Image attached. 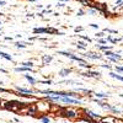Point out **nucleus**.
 I'll return each instance as SVG.
<instances>
[{
    "label": "nucleus",
    "instance_id": "nucleus-18",
    "mask_svg": "<svg viewBox=\"0 0 123 123\" xmlns=\"http://www.w3.org/2000/svg\"><path fill=\"white\" fill-rule=\"evenodd\" d=\"M0 57H3V58H5L6 60H10V62L12 60V57L7 53H5V52H0Z\"/></svg>",
    "mask_w": 123,
    "mask_h": 123
},
{
    "label": "nucleus",
    "instance_id": "nucleus-36",
    "mask_svg": "<svg viewBox=\"0 0 123 123\" xmlns=\"http://www.w3.org/2000/svg\"><path fill=\"white\" fill-rule=\"evenodd\" d=\"M117 3H121V4H122V3H123V0H117Z\"/></svg>",
    "mask_w": 123,
    "mask_h": 123
},
{
    "label": "nucleus",
    "instance_id": "nucleus-2",
    "mask_svg": "<svg viewBox=\"0 0 123 123\" xmlns=\"http://www.w3.org/2000/svg\"><path fill=\"white\" fill-rule=\"evenodd\" d=\"M98 123H123V121L113 116H106V117H102Z\"/></svg>",
    "mask_w": 123,
    "mask_h": 123
},
{
    "label": "nucleus",
    "instance_id": "nucleus-29",
    "mask_svg": "<svg viewBox=\"0 0 123 123\" xmlns=\"http://www.w3.org/2000/svg\"><path fill=\"white\" fill-rule=\"evenodd\" d=\"M107 42V39H104V38H100L98 39V44H105Z\"/></svg>",
    "mask_w": 123,
    "mask_h": 123
},
{
    "label": "nucleus",
    "instance_id": "nucleus-23",
    "mask_svg": "<svg viewBox=\"0 0 123 123\" xmlns=\"http://www.w3.org/2000/svg\"><path fill=\"white\" fill-rule=\"evenodd\" d=\"M39 119L42 123H50V119L48 117H39Z\"/></svg>",
    "mask_w": 123,
    "mask_h": 123
},
{
    "label": "nucleus",
    "instance_id": "nucleus-10",
    "mask_svg": "<svg viewBox=\"0 0 123 123\" xmlns=\"http://www.w3.org/2000/svg\"><path fill=\"white\" fill-rule=\"evenodd\" d=\"M84 55H85V57H87V58H90V59H94V60H96V59H100V58H101V55H100V54H96V53H94V52H87V53H85Z\"/></svg>",
    "mask_w": 123,
    "mask_h": 123
},
{
    "label": "nucleus",
    "instance_id": "nucleus-1",
    "mask_svg": "<svg viewBox=\"0 0 123 123\" xmlns=\"http://www.w3.org/2000/svg\"><path fill=\"white\" fill-rule=\"evenodd\" d=\"M59 116L73 119V118H78L79 113H78L75 110H73V108H60V111H59Z\"/></svg>",
    "mask_w": 123,
    "mask_h": 123
},
{
    "label": "nucleus",
    "instance_id": "nucleus-20",
    "mask_svg": "<svg viewBox=\"0 0 123 123\" xmlns=\"http://www.w3.org/2000/svg\"><path fill=\"white\" fill-rule=\"evenodd\" d=\"M58 54H62V55H64V57H69V58H70L73 53H70V52H65V50H59Z\"/></svg>",
    "mask_w": 123,
    "mask_h": 123
},
{
    "label": "nucleus",
    "instance_id": "nucleus-34",
    "mask_svg": "<svg viewBox=\"0 0 123 123\" xmlns=\"http://www.w3.org/2000/svg\"><path fill=\"white\" fill-rule=\"evenodd\" d=\"M83 39H84V41H86V42H91V39H90L89 37H84V36H83Z\"/></svg>",
    "mask_w": 123,
    "mask_h": 123
},
{
    "label": "nucleus",
    "instance_id": "nucleus-19",
    "mask_svg": "<svg viewBox=\"0 0 123 123\" xmlns=\"http://www.w3.org/2000/svg\"><path fill=\"white\" fill-rule=\"evenodd\" d=\"M22 67H27V68H33L35 64L32 63V62H24V63H21Z\"/></svg>",
    "mask_w": 123,
    "mask_h": 123
},
{
    "label": "nucleus",
    "instance_id": "nucleus-12",
    "mask_svg": "<svg viewBox=\"0 0 123 123\" xmlns=\"http://www.w3.org/2000/svg\"><path fill=\"white\" fill-rule=\"evenodd\" d=\"M15 71H16V73H21V71H25V73H27V71H32V68H27V67H17V68H15Z\"/></svg>",
    "mask_w": 123,
    "mask_h": 123
},
{
    "label": "nucleus",
    "instance_id": "nucleus-16",
    "mask_svg": "<svg viewBox=\"0 0 123 123\" xmlns=\"http://www.w3.org/2000/svg\"><path fill=\"white\" fill-rule=\"evenodd\" d=\"M33 32H35V33H48L49 30H48V28H35Z\"/></svg>",
    "mask_w": 123,
    "mask_h": 123
},
{
    "label": "nucleus",
    "instance_id": "nucleus-21",
    "mask_svg": "<svg viewBox=\"0 0 123 123\" xmlns=\"http://www.w3.org/2000/svg\"><path fill=\"white\" fill-rule=\"evenodd\" d=\"M97 47H98L100 50H105V52H107V50L111 49V46H98V44H97Z\"/></svg>",
    "mask_w": 123,
    "mask_h": 123
},
{
    "label": "nucleus",
    "instance_id": "nucleus-7",
    "mask_svg": "<svg viewBox=\"0 0 123 123\" xmlns=\"http://www.w3.org/2000/svg\"><path fill=\"white\" fill-rule=\"evenodd\" d=\"M105 55H106V57H110V58H115V59H117V60H121V59H122V57H121L119 53H113V52H111V50H107V52H105Z\"/></svg>",
    "mask_w": 123,
    "mask_h": 123
},
{
    "label": "nucleus",
    "instance_id": "nucleus-5",
    "mask_svg": "<svg viewBox=\"0 0 123 123\" xmlns=\"http://www.w3.org/2000/svg\"><path fill=\"white\" fill-rule=\"evenodd\" d=\"M81 75L83 76H87V78H100L101 74L98 73V71H86V73H81Z\"/></svg>",
    "mask_w": 123,
    "mask_h": 123
},
{
    "label": "nucleus",
    "instance_id": "nucleus-3",
    "mask_svg": "<svg viewBox=\"0 0 123 123\" xmlns=\"http://www.w3.org/2000/svg\"><path fill=\"white\" fill-rule=\"evenodd\" d=\"M21 104H22V102H18V101H11V102H6V104H5L4 106H5V108H7V110L16 111L17 108L21 107Z\"/></svg>",
    "mask_w": 123,
    "mask_h": 123
},
{
    "label": "nucleus",
    "instance_id": "nucleus-8",
    "mask_svg": "<svg viewBox=\"0 0 123 123\" xmlns=\"http://www.w3.org/2000/svg\"><path fill=\"white\" fill-rule=\"evenodd\" d=\"M85 112H86V116H87V117H90V118H92V119H101V118H102L100 115L95 113V112H92V111H89V110H86Z\"/></svg>",
    "mask_w": 123,
    "mask_h": 123
},
{
    "label": "nucleus",
    "instance_id": "nucleus-26",
    "mask_svg": "<svg viewBox=\"0 0 123 123\" xmlns=\"http://www.w3.org/2000/svg\"><path fill=\"white\" fill-rule=\"evenodd\" d=\"M107 41H110L111 43H117V42H118V39H116V38H112V37H110V36H108Z\"/></svg>",
    "mask_w": 123,
    "mask_h": 123
},
{
    "label": "nucleus",
    "instance_id": "nucleus-37",
    "mask_svg": "<svg viewBox=\"0 0 123 123\" xmlns=\"http://www.w3.org/2000/svg\"><path fill=\"white\" fill-rule=\"evenodd\" d=\"M67 123H69V122H67Z\"/></svg>",
    "mask_w": 123,
    "mask_h": 123
},
{
    "label": "nucleus",
    "instance_id": "nucleus-14",
    "mask_svg": "<svg viewBox=\"0 0 123 123\" xmlns=\"http://www.w3.org/2000/svg\"><path fill=\"white\" fill-rule=\"evenodd\" d=\"M110 76H112V78H115V79H117V80H119V81H123V75H119V74H116V73H113V71H110Z\"/></svg>",
    "mask_w": 123,
    "mask_h": 123
},
{
    "label": "nucleus",
    "instance_id": "nucleus-6",
    "mask_svg": "<svg viewBox=\"0 0 123 123\" xmlns=\"http://www.w3.org/2000/svg\"><path fill=\"white\" fill-rule=\"evenodd\" d=\"M17 92H21V94H26V95H32L33 91L30 90V89H26V87H20V86H16L15 87Z\"/></svg>",
    "mask_w": 123,
    "mask_h": 123
},
{
    "label": "nucleus",
    "instance_id": "nucleus-33",
    "mask_svg": "<svg viewBox=\"0 0 123 123\" xmlns=\"http://www.w3.org/2000/svg\"><path fill=\"white\" fill-rule=\"evenodd\" d=\"M104 35H105V33H104V32H98V33H97V35H96V37H97V38H98V37H100V38H101V37H102V36H104Z\"/></svg>",
    "mask_w": 123,
    "mask_h": 123
},
{
    "label": "nucleus",
    "instance_id": "nucleus-15",
    "mask_svg": "<svg viewBox=\"0 0 123 123\" xmlns=\"http://www.w3.org/2000/svg\"><path fill=\"white\" fill-rule=\"evenodd\" d=\"M25 78H26V80L28 81V83H30L31 85H35V84H36V79H35V78H32L31 75H28V74H25Z\"/></svg>",
    "mask_w": 123,
    "mask_h": 123
},
{
    "label": "nucleus",
    "instance_id": "nucleus-31",
    "mask_svg": "<svg viewBox=\"0 0 123 123\" xmlns=\"http://www.w3.org/2000/svg\"><path fill=\"white\" fill-rule=\"evenodd\" d=\"M116 70L118 73H123V67H116Z\"/></svg>",
    "mask_w": 123,
    "mask_h": 123
},
{
    "label": "nucleus",
    "instance_id": "nucleus-13",
    "mask_svg": "<svg viewBox=\"0 0 123 123\" xmlns=\"http://www.w3.org/2000/svg\"><path fill=\"white\" fill-rule=\"evenodd\" d=\"M70 59L71 60H75V62H78V63H80V64H83V63H86V62L81 58V57H78V55H74V54H71V57H70Z\"/></svg>",
    "mask_w": 123,
    "mask_h": 123
},
{
    "label": "nucleus",
    "instance_id": "nucleus-9",
    "mask_svg": "<svg viewBox=\"0 0 123 123\" xmlns=\"http://www.w3.org/2000/svg\"><path fill=\"white\" fill-rule=\"evenodd\" d=\"M52 59H53V57H52V55H49V54H44V55H42V64H43V65L49 64L50 62H52Z\"/></svg>",
    "mask_w": 123,
    "mask_h": 123
},
{
    "label": "nucleus",
    "instance_id": "nucleus-28",
    "mask_svg": "<svg viewBox=\"0 0 123 123\" xmlns=\"http://www.w3.org/2000/svg\"><path fill=\"white\" fill-rule=\"evenodd\" d=\"M94 101L96 102L98 106H102V105H104V101H101V100H98V98H94Z\"/></svg>",
    "mask_w": 123,
    "mask_h": 123
},
{
    "label": "nucleus",
    "instance_id": "nucleus-25",
    "mask_svg": "<svg viewBox=\"0 0 123 123\" xmlns=\"http://www.w3.org/2000/svg\"><path fill=\"white\" fill-rule=\"evenodd\" d=\"M15 44H16V47H18V48H25V47H26V44L22 43V42H16Z\"/></svg>",
    "mask_w": 123,
    "mask_h": 123
},
{
    "label": "nucleus",
    "instance_id": "nucleus-30",
    "mask_svg": "<svg viewBox=\"0 0 123 123\" xmlns=\"http://www.w3.org/2000/svg\"><path fill=\"white\" fill-rule=\"evenodd\" d=\"M105 31H106V32H108V33H117V31H115V30H110V28H106Z\"/></svg>",
    "mask_w": 123,
    "mask_h": 123
},
{
    "label": "nucleus",
    "instance_id": "nucleus-17",
    "mask_svg": "<svg viewBox=\"0 0 123 123\" xmlns=\"http://www.w3.org/2000/svg\"><path fill=\"white\" fill-rule=\"evenodd\" d=\"M95 96H96V98H107L108 94H105V92H96Z\"/></svg>",
    "mask_w": 123,
    "mask_h": 123
},
{
    "label": "nucleus",
    "instance_id": "nucleus-32",
    "mask_svg": "<svg viewBox=\"0 0 123 123\" xmlns=\"http://www.w3.org/2000/svg\"><path fill=\"white\" fill-rule=\"evenodd\" d=\"M107 58H108V60L113 62V63H117V62H118V60H117V59H115V58H110V57H107Z\"/></svg>",
    "mask_w": 123,
    "mask_h": 123
},
{
    "label": "nucleus",
    "instance_id": "nucleus-22",
    "mask_svg": "<svg viewBox=\"0 0 123 123\" xmlns=\"http://www.w3.org/2000/svg\"><path fill=\"white\" fill-rule=\"evenodd\" d=\"M110 112H112V113H122V111L121 110H118V108H116V107H113V106H112V108H111V111Z\"/></svg>",
    "mask_w": 123,
    "mask_h": 123
},
{
    "label": "nucleus",
    "instance_id": "nucleus-35",
    "mask_svg": "<svg viewBox=\"0 0 123 123\" xmlns=\"http://www.w3.org/2000/svg\"><path fill=\"white\" fill-rule=\"evenodd\" d=\"M102 68H106V69H111V65H110V64H108V65H107V64H104V65H102Z\"/></svg>",
    "mask_w": 123,
    "mask_h": 123
},
{
    "label": "nucleus",
    "instance_id": "nucleus-11",
    "mask_svg": "<svg viewBox=\"0 0 123 123\" xmlns=\"http://www.w3.org/2000/svg\"><path fill=\"white\" fill-rule=\"evenodd\" d=\"M70 73H71V70H70V69H68V68H65V69H62V70H59V76H62V78H65V76H68Z\"/></svg>",
    "mask_w": 123,
    "mask_h": 123
},
{
    "label": "nucleus",
    "instance_id": "nucleus-4",
    "mask_svg": "<svg viewBox=\"0 0 123 123\" xmlns=\"http://www.w3.org/2000/svg\"><path fill=\"white\" fill-rule=\"evenodd\" d=\"M60 101L65 102V104H69V105H80L81 104L80 100H76L73 97H60Z\"/></svg>",
    "mask_w": 123,
    "mask_h": 123
},
{
    "label": "nucleus",
    "instance_id": "nucleus-27",
    "mask_svg": "<svg viewBox=\"0 0 123 123\" xmlns=\"http://www.w3.org/2000/svg\"><path fill=\"white\" fill-rule=\"evenodd\" d=\"M74 81L73 80H65V81H62V83H59V84H67V85H70V84H73Z\"/></svg>",
    "mask_w": 123,
    "mask_h": 123
},
{
    "label": "nucleus",
    "instance_id": "nucleus-24",
    "mask_svg": "<svg viewBox=\"0 0 123 123\" xmlns=\"http://www.w3.org/2000/svg\"><path fill=\"white\" fill-rule=\"evenodd\" d=\"M39 84H43V85H52V81H50V80H41L39 81Z\"/></svg>",
    "mask_w": 123,
    "mask_h": 123
}]
</instances>
